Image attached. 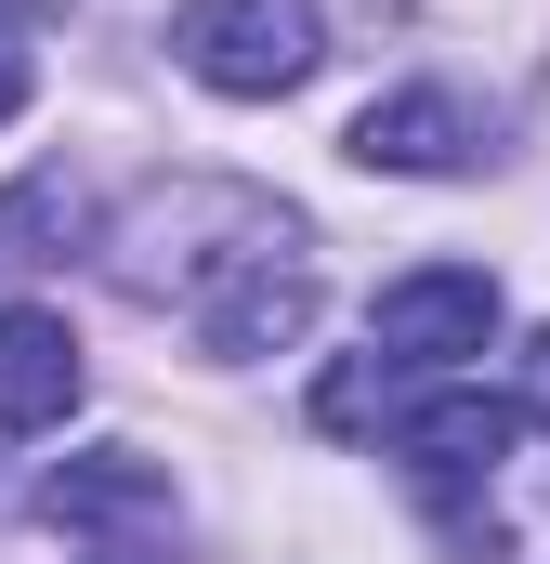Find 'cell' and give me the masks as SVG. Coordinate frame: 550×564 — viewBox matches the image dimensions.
<instances>
[{"label": "cell", "instance_id": "5", "mask_svg": "<svg viewBox=\"0 0 550 564\" xmlns=\"http://www.w3.org/2000/svg\"><path fill=\"white\" fill-rule=\"evenodd\" d=\"M184 328H197V355H223V368L288 355V341L315 328V250H301V237H288V250H250L237 276H210L184 302Z\"/></svg>", "mask_w": 550, "mask_h": 564}, {"label": "cell", "instance_id": "12", "mask_svg": "<svg viewBox=\"0 0 550 564\" xmlns=\"http://www.w3.org/2000/svg\"><path fill=\"white\" fill-rule=\"evenodd\" d=\"M53 13H66V0H0V26H53Z\"/></svg>", "mask_w": 550, "mask_h": 564}, {"label": "cell", "instance_id": "9", "mask_svg": "<svg viewBox=\"0 0 550 564\" xmlns=\"http://www.w3.org/2000/svg\"><path fill=\"white\" fill-rule=\"evenodd\" d=\"M394 408H407V394H394V368H381V355H354V368H328V381H315V433H381Z\"/></svg>", "mask_w": 550, "mask_h": 564}, {"label": "cell", "instance_id": "11", "mask_svg": "<svg viewBox=\"0 0 550 564\" xmlns=\"http://www.w3.org/2000/svg\"><path fill=\"white\" fill-rule=\"evenodd\" d=\"M13 119H26V53L0 40V132H13Z\"/></svg>", "mask_w": 550, "mask_h": 564}, {"label": "cell", "instance_id": "4", "mask_svg": "<svg viewBox=\"0 0 550 564\" xmlns=\"http://www.w3.org/2000/svg\"><path fill=\"white\" fill-rule=\"evenodd\" d=\"M498 315H512V302H498L485 263H419V276H394L381 302H367V355L446 381V368H472V355L498 341Z\"/></svg>", "mask_w": 550, "mask_h": 564}, {"label": "cell", "instance_id": "7", "mask_svg": "<svg viewBox=\"0 0 550 564\" xmlns=\"http://www.w3.org/2000/svg\"><path fill=\"white\" fill-rule=\"evenodd\" d=\"M341 144H354V171H419V184H446V171H485V158H498L485 106H472V93H446V79L381 93V106H367Z\"/></svg>", "mask_w": 550, "mask_h": 564}, {"label": "cell", "instance_id": "1", "mask_svg": "<svg viewBox=\"0 0 550 564\" xmlns=\"http://www.w3.org/2000/svg\"><path fill=\"white\" fill-rule=\"evenodd\" d=\"M301 224L250 197V184H170V197H144L132 224L106 237V276L132 289V302H197L210 276H237L250 250H288Z\"/></svg>", "mask_w": 550, "mask_h": 564}, {"label": "cell", "instance_id": "10", "mask_svg": "<svg viewBox=\"0 0 550 564\" xmlns=\"http://www.w3.org/2000/svg\"><path fill=\"white\" fill-rule=\"evenodd\" d=\"M512 421H525V433H550V328L512 355Z\"/></svg>", "mask_w": 550, "mask_h": 564}, {"label": "cell", "instance_id": "8", "mask_svg": "<svg viewBox=\"0 0 550 564\" xmlns=\"http://www.w3.org/2000/svg\"><path fill=\"white\" fill-rule=\"evenodd\" d=\"M79 394H92L79 328H66L53 302H13V315H0V433H66Z\"/></svg>", "mask_w": 550, "mask_h": 564}, {"label": "cell", "instance_id": "3", "mask_svg": "<svg viewBox=\"0 0 550 564\" xmlns=\"http://www.w3.org/2000/svg\"><path fill=\"white\" fill-rule=\"evenodd\" d=\"M40 525L92 539L106 564H144L170 525H184L170 459H144V446H79V459H53V473H40Z\"/></svg>", "mask_w": 550, "mask_h": 564}, {"label": "cell", "instance_id": "6", "mask_svg": "<svg viewBox=\"0 0 550 564\" xmlns=\"http://www.w3.org/2000/svg\"><path fill=\"white\" fill-rule=\"evenodd\" d=\"M394 459H407L432 499H459V486H485L512 446H525V421H512V394H472V381H446V394H407L394 408Z\"/></svg>", "mask_w": 550, "mask_h": 564}, {"label": "cell", "instance_id": "2", "mask_svg": "<svg viewBox=\"0 0 550 564\" xmlns=\"http://www.w3.org/2000/svg\"><path fill=\"white\" fill-rule=\"evenodd\" d=\"M315 13L301 0H184L170 13V66L197 79V93H223V106H275V93H301L315 79Z\"/></svg>", "mask_w": 550, "mask_h": 564}]
</instances>
